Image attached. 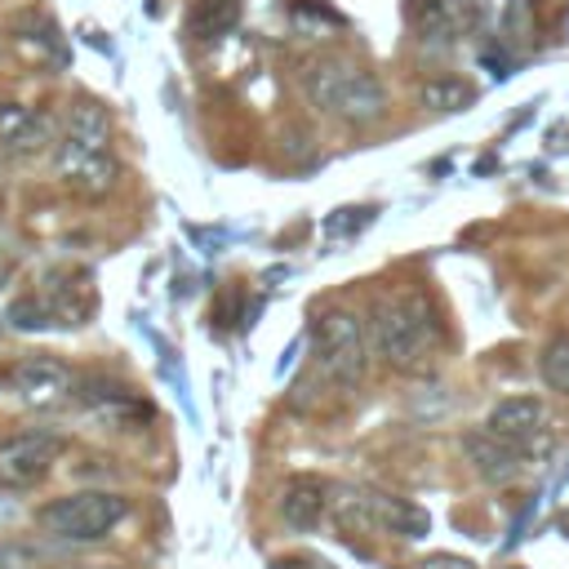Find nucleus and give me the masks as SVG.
I'll list each match as a JSON object with an SVG mask.
<instances>
[{
    "instance_id": "f257e3e1",
    "label": "nucleus",
    "mask_w": 569,
    "mask_h": 569,
    "mask_svg": "<svg viewBox=\"0 0 569 569\" xmlns=\"http://www.w3.org/2000/svg\"><path fill=\"white\" fill-rule=\"evenodd\" d=\"M302 84H307V98L320 111H329V116H338L347 124H373V120L387 116V89H382V80L373 71L347 62V58H316L307 67Z\"/></svg>"
},
{
    "instance_id": "9d476101",
    "label": "nucleus",
    "mask_w": 569,
    "mask_h": 569,
    "mask_svg": "<svg viewBox=\"0 0 569 569\" xmlns=\"http://www.w3.org/2000/svg\"><path fill=\"white\" fill-rule=\"evenodd\" d=\"M462 458H467L471 471H476L480 480H489V485H507V480H516L520 467H525V449L511 445V440H502V436H493L489 427L462 431Z\"/></svg>"
},
{
    "instance_id": "ddd939ff",
    "label": "nucleus",
    "mask_w": 569,
    "mask_h": 569,
    "mask_svg": "<svg viewBox=\"0 0 569 569\" xmlns=\"http://www.w3.org/2000/svg\"><path fill=\"white\" fill-rule=\"evenodd\" d=\"M62 142L76 147H111V116L93 98H76L62 116Z\"/></svg>"
},
{
    "instance_id": "39448f33",
    "label": "nucleus",
    "mask_w": 569,
    "mask_h": 569,
    "mask_svg": "<svg viewBox=\"0 0 569 569\" xmlns=\"http://www.w3.org/2000/svg\"><path fill=\"white\" fill-rule=\"evenodd\" d=\"M333 516L342 525H356V529H382V533H396V538H422L431 516L409 502V498H396V493H382V489H338L329 498Z\"/></svg>"
},
{
    "instance_id": "4be33fe9",
    "label": "nucleus",
    "mask_w": 569,
    "mask_h": 569,
    "mask_svg": "<svg viewBox=\"0 0 569 569\" xmlns=\"http://www.w3.org/2000/svg\"><path fill=\"white\" fill-rule=\"evenodd\" d=\"M418 569H476V565H471L467 556H445V551H440V556H427Z\"/></svg>"
},
{
    "instance_id": "2eb2a0df",
    "label": "nucleus",
    "mask_w": 569,
    "mask_h": 569,
    "mask_svg": "<svg viewBox=\"0 0 569 569\" xmlns=\"http://www.w3.org/2000/svg\"><path fill=\"white\" fill-rule=\"evenodd\" d=\"M40 298L49 302L53 320H62V325H84L93 316V289L84 284V276H49Z\"/></svg>"
},
{
    "instance_id": "6e6552de",
    "label": "nucleus",
    "mask_w": 569,
    "mask_h": 569,
    "mask_svg": "<svg viewBox=\"0 0 569 569\" xmlns=\"http://www.w3.org/2000/svg\"><path fill=\"white\" fill-rule=\"evenodd\" d=\"M9 382H13L18 400L31 405V409H53V405H62V400L76 391L71 365H67L62 356H49V351L22 356V360L13 365V373H9Z\"/></svg>"
},
{
    "instance_id": "f3484780",
    "label": "nucleus",
    "mask_w": 569,
    "mask_h": 569,
    "mask_svg": "<svg viewBox=\"0 0 569 569\" xmlns=\"http://www.w3.org/2000/svg\"><path fill=\"white\" fill-rule=\"evenodd\" d=\"M476 102V89L462 76H431L422 84V107L431 111H467Z\"/></svg>"
},
{
    "instance_id": "1a4fd4ad",
    "label": "nucleus",
    "mask_w": 569,
    "mask_h": 569,
    "mask_svg": "<svg viewBox=\"0 0 569 569\" xmlns=\"http://www.w3.org/2000/svg\"><path fill=\"white\" fill-rule=\"evenodd\" d=\"M480 18L476 0H409V22L427 49H449Z\"/></svg>"
},
{
    "instance_id": "4468645a",
    "label": "nucleus",
    "mask_w": 569,
    "mask_h": 569,
    "mask_svg": "<svg viewBox=\"0 0 569 569\" xmlns=\"http://www.w3.org/2000/svg\"><path fill=\"white\" fill-rule=\"evenodd\" d=\"M0 142L9 151H40L49 142V120L36 107L0 102Z\"/></svg>"
},
{
    "instance_id": "9b49d317",
    "label": "nucleus",
    "mask_w": 569,
    "mask_h": 569,
    "mask_svg": "<svg viewBox=\"0 0 569 569\" xmlns=\"http://www.w3.org/2000/svg\"><path fill=\"white\" fill-rule=\"evenodd\" d=\"M542 418H547V405H542L538 396H507V400H498V405L489 409L485 427H489L493 436H502V440H511V445L525 449V445L542 431Z\"/></svg>"
},
{
    "instance_id": "b1692460",
    "label": "nucleus",
    "mask_w": 569,
    "mask_h": 569,
    "mask_svg": "<svg viewBox=\"0 0 569 569\" xmlns=\"http://www.w3.org/2000/svg\"><path fill=\"white\" fill-rule=\"evenodd\" d=\"M516 569H520V565H516Z\"/></svg>"
},
{
    "instance_id": "412c9836",
    "label": "nucleus",
    "mask_w": 569,
    "mask_h": 569,
    "mask_svg": "<svg viewBox=\"0 0 569 569\" xmlns=\"http://www.w3.org/2000/svg\"><path fill=\"white\" fill-rule=\"evenodd\" d=\"M0 569H36V556L18 542H0Z\"/></svg>"
},
{
    "instance_id": "7ed1b4c3",
    "label": "nucleus",
    "mask_w": 569,
    "mask_h": 569,
    "mask_svg": "<svg viewBox=\"0 0 569 569\" xmlns=\"http://www.w3.org/2000/svg\"><path fill=\"white\" fill-rule=\"evenodd\" d=\"M129 516V498L111 489H76L36 511V525L58 542H98Z\"/></svg>"
},
{
    "instance_id": "f8f14e48",
    "label": "nucleus",
    "mask_w": 569,
    "mask_h": 569,
    "mask_svg": "<svg viewBox=\"0 0 569 569\" xmlns=\"http://www.w3.org/2000/svg\"><path fill=\"white\" fill-rule=\"evenodd\" d=\"M280 520L293 529V533H311L325 511H329V485L320 476H302V480H289L284 493H280Z\"/></svg>"
},
{
    "instance_id": "dca6fc26",
    "label": "nucleus",
    "mask_w": 569,
    "mask_h": 569,
    "mask_svg": "<svg viewBox=\"0 0 569 569\" xmlns=\"http://www.w3.org/2000/svg\"><path fill=\"white\" fill-rule=\"evenodd\" d=\"M236 18H240V0H200L187 18V31L196 40H218L236 27Z\"/></svg>"
},
{
    "instance_id": "6ab92c4d",
    "label": "nucleus",
    "mask_w": 569,
    "mask_h": 569,
    "mask_svg": "<svg viewBox=\"0 0 569 569\" xmlns=\"http://www.w3.org/2000/svg\"><path fill=\"white\" fill-rule=\"evenodd\" d=\"M9 320H13L18 329H49V325H53V311H49V302H44L40 293H27V298H18V302L9 307Z\"/></svg>"
},
{
    "instance_id": "20e7f679",
    "label": "nucleus",
    "mask_w": 569,
    "mask_h": 569,
    "mask_svg": "<svg viewBox=\"0 0 569 569\" xmlns=\"http://www.w3.org/2000/svg\"><path fill=\"white\" fill-rule=\"evenodd\" d=\"M311 347H316V365L329 382L338 387H356L365 382V369H369V338H365V325L342 311V307H329L311 320Z\"/></svg>"
},
{
    "instance_id": "5701e85b",
    "label": "nucleus",
    "mask_w": 569,
    "mask_h": 569,
    "mask_svg": "<svg viewBox=\"0 0 569 569\" xmlns=\"http://www.w3.org/2000/svg\"><path fill=\"white\" fill-rule=\"evenodd\" d=\"M71 569H120V565H71Z\"/></svg>"
},
{
    "instance_id": "aec40b11",
    "label": "nucleus",
    "mask_w": 569,
    "mask_h": 569,
    "mask_svg": "<svg viewBox=\"0 0 569 569\" xmlns=\"http://www.w3.org/2000/svg\"><path fill=\"white\" fill-rule=\"evenodd\" d=\"M369 218H373V209H338V218H329L325 231H329V236H351V231L365 227Z\"/></svg>"
},
{
    "instance_id": "f03ea898",
    "label": "nucleus",
    "mask_w": 569,
    "mask_h": 569,
    "mask_svg": "<svg viewBox=\"0 0 569 569\" xmlns=\"http://www.w3.org/2000/svg\"><path fill=\"white\" fill-rule=\"evenodd\" d=\"M373 347L391 369H418L440 338L436 311L422 293H391L373 302Z\"/></svg>"
},
{
    "instance_id": "0eeeda50",
    "label": "nucleus",
    "mask_w": 569,
    "mask_h": 569,
    "mask_svg": "<svg viewBox=\"0 0 569 569\" xmlns=\"http://www.w3.org/2000/svg\"><path fill=\"white\" fill-rule=\"evenodd\" d=\"M62 453L58 431H13L0 440V485L4 489H31L40 485Z\"/></svg>"
},
{
    "instance_id": "423d86ee",
    "label": "nucleus",
    "mask_w": 569,
    "mask_h": 569,
    "mask_svg": "<svg viewBox=\"0 0 569 569\" xmlns=\"http://www.w3.org/2000/svg\"><path fill=\"white\" fill-rule=\"evenodd\" d=\"M53 169H58V182L80 196V200H102L116 191L120 182V160L111 147H76V142H58L53 151Z\"/></svg>"
},
{
    "instance_id": "a211bd4d",
    "label": "nucleus",
    "mask_w": 569,
    "mask_h": 569,
    "mask_svg": "<svg viewBox=\"0 0 569 569\" xmlns=\"http://www.w3.org/2000/svg\"><path fill=\"white\" fill-rule=\"evenodd\" d=\"M538 373L551 391L569 396V333H551L542 342V356H538Z\"/></svg>"
}]
</instances>
